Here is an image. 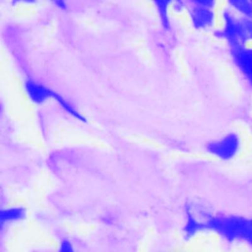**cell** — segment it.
<instances>
[{
	"label": "cell",
	"mask_w": 252,
	"mask_h": 252,
	"mask_svg": "<svg viewBox=\"0 0 252 252\" xmlns=\"http://www.w3.org/2000/svg\"><path fill=\"white\" fill-rule=\"evenodd\" d=\"M205 228L206 233H213L227 242L242 241L252 247V218L207 212Z\"/></svg>",
	"instance_id": "obj_1"
},
{
	"label": "cell",
	"mask_w": 252,
	"mask_h": 252,
	"mask_svg": "<svg viewBox=\"0 0 252 252\" xmlns=\"http://www.w3.org/2000/svg\"><path fill=\"white\" fill-rule=\"evenodd\" d=\"M219 13L220 25L212 32L216 38L225 41L228 47L252 43V19L242 18L225 3L220 7Z\"/></svg>",
	"instance_id": "obj_2"
},
{
	"label": "cell",
	"mask_w": 252,
	"mask_h": 252,
	"mask_svg": "<svg viewBox=\"0 0 252 252\" xmlns=\"http://www.w3.org/2000/svg\"><path fill=\"white\" fill-rule=\"evenodd\" d=\"M244 147L243 135L239 130L232 129L208 141L204 146V151L208 156L217 160L229 162L241 156Z\"/></svg>",
	"instance_id": "obj_3"
},
{
	"label": "cell",
	"mask_w": 252,
	"mask_h": 252,
	"mask_svg": "<svg viewBox=\"0 0 252 252\" xmlns=\"http://www.w3.org/2000/svg\"><path fill=\"white\" fill-rule=\"evenodd\" d=\"M219 3L214 0L187 1L186 15L190 26L199 32H213L218 28Z\"/></svg>",
	"instance_id": "obj_4"
},
{
	"label": "cell",
	"mask_w": 252,
	"mask_h": 252,
	"mask_svg": "<svg viewBox=\"0 0 252 252\" xmlns=\"http://www.w3.org/2000/svg\"><path fill=\"white\" fill-rule=\"evenodd\" d=\"M207 212L197 204L190 203L185 207L180 225V237L184 243L191 242L206 233L205 219Z\"/></svg>",
	"instance_id": "obj_5"
},
{
	"label": "cell",
	"mask_w": 252,
	"mask_h": 252,
	"mask_svg": "<svg viewBox=\"0 0 252 252\" xmlns=\"http://www.w3.org/2000/svg\"><path fill=\"white\" fill-rule=\"evenodd\" d=\"M233 66L252 89V43L228 47Z\"/></svg>",
	"instance_id": "obj_6"
},
{
	"label": "cell",
	"mask_w": 252,
	"mask_h": 252,
	"mask_svg": "<svg viewBox=\"0 0 252 252\" xmlns=\"http://www.w3.org/2000/svg\"><path fill=\"white\" fill-rule=\"evenodd\" d=\"M23 90L27 98L35 105H42L53 100L56 91L32 77H27L23 81Z\"/></svg>",
	"instance_id": "obj_7"
},
{
	"label": "cell",
	"mask_w": 252,
	"mask_h": 252,
	"mask_svg": "<svg viewBox=\"0 0 252 252\" xmlns=\"http://www.w3.org/2000/svg\"><path fill=\"white\" fill-rule=\"evenodd\" d=\"M29 218L28 208L23 204H11L0 211V226L2 230L10 229L24 223Z\"/></svg>",
	"instance_id": "obj_8"
},
{
	"label": "cell",
	"mask_w": 252,
	"mask_h": 252,
	"mask_svg": "<svg viewBox=\"0 0 252 252\" xmlns=\"http://www.w3.org/2000/svg\"><path fill=\"white\" fill-rule=\"evenodd\" d=\"M57 105L70 117H72L73 119L80 121V122H86V118L85 116L78 110V108L67 98L65 97L62 94L56 92V94L54 96L53 99Z\"/></svg>",
	"instance_id": "obj_9"
},
{
	"label": "cell",
	"mask_w": 252,
	"mask_h": 252,
	"mask_svg": "<svg viewBox=\"0 0 252 252\" xmlns=\"http://www.w3.org/2000/svg\"><path fill=\"white\" fill-rule=\"evenodd\" d=\"M172 1H154L153 5L159 19L160 25L164 31L171 30V17L169 14V10L171 9Z\"/></svg>",
	"instance_id": "obj_10"
},
{
	"label": "cell",
	"mask_w": 252,
	"mask_h": 252,
	"mask_svg": "<svg viewBox=\"0 0 252 252\" xmlns=\"http://www.w3.org/2000/svg\"><path fill=\"white\" fill-rule=\"evenodd\" d=\"M225 4L244 19H252V0H230Z\"/></svg>",
	"instance_id": "obj_11"
},
{
	"label": "cell",
	"mask_w": 252,
	"mask_h": 252,
	"mask_svg": "<svg viewBox=\"0 0 252 252\" xmlns=\"http://www.w3.org/2000/svg\"><path fill=\"white\" fill-rule=\"evenodd\" d=\"M57 252H77L75 246L73 245L72 241L69 239H61L58 243L57 247Z\"/></svg>",
	"instance_id": "obj_12"
},
{
	"label": "cell",
	"mask_w": 252,
	"mask_h": 252,
	"mask_svg": "<svg viewBox=\"0 0 252 252\" xmlns=\"http://www.w3.org/2000/svg\"><path fill=\"white\" fill-rule=\"evenodd\" d=\"M171 9L175 14H182L187 10V1H172Z\"/></svg>",
	"instance_id": "obj_13"
},
{
	"label": "cell",
	"mask_w": 252,
	"mask_h": 252,
	"mask_svg": "<svg viewBox=\"0 0 252 252\" xmlns=\"http://www.w3.org/2000/svg\"><path fill=\"white\" fill-rule=\"evenodd\" d=\"M52 4L57 8V9H60V10H66L68 8V3L66 1H63V0H57V1H53Z\"/></svg>",
	"instance_id": "obj_14"
},
{
	"label": "cell",
	"mask_w": 252,
	"mask_h": 252,
	"mask_svg": "<svg viewBox=\"0 0 252 252\" xmlns=\"http://www.w3.org/2000/svg\"><path fill=\"white\" fill-rule=\"evenodd\" d=\"M157 252H196V251H191V250H187V249H173V248H170V249H160V250H158Z\"/></svg>",
	"instance_id": "obj_15"
}]
</instances>
